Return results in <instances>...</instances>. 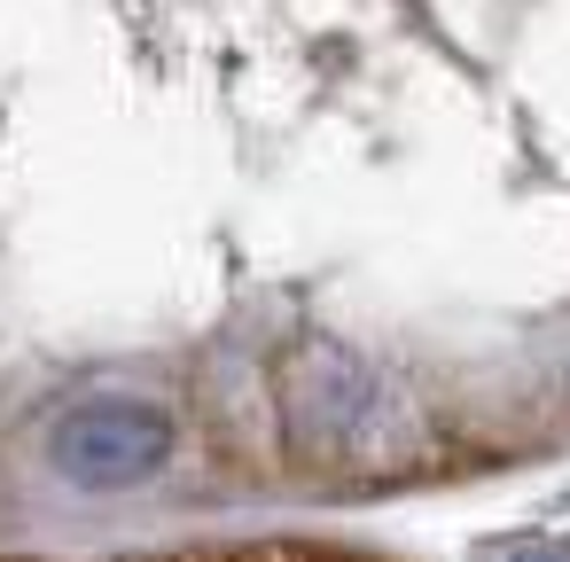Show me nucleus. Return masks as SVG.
I'll return each instance as SVG.
<instances>
[{"mask_svg":"<svg viewBox=\"0 0 570 562\" xmlns=\"http://www.w3.org/2000/svg\"><path fill=\"white\" fill-rule=\"evenodd\" d=\"M173 445H180L173 414L157 398H134V391H87L48 422V469L71 476L79 492L149 484L173 461Z\"/></svg>","mask_w":570,"mask_h":562,"instance_id":"obj_1","label":"nucleus"},{"mask_svg":"<svg viewBox=\"0 0 570 562\" xmlns=\"http://www.w3.org/2000/svg\"><path fill=\"white\" fill-rule=\"evenodd\" d=\"M282 414H289V430H297V445L321 453V461H375V453L391 445V422H399V406H391V391L375 383V367H360V359L336 352V344L305 352V359L282 375Z\"/></svg>","mask_w":570,"mask_h":562,"instance_id":"obj_2","label":"nucleus"},{"mask_svg":"<svg viewBox=\"0 0 570 562\" xmlns=\"http://www.w3.org/2000/svg\"><path fill=\"white\" fill-rule=\"evenodd\" d=\"M508 562H570V546H523V554H508Z\"/></svg>","mask_w":570,"mask_h":562,"instance_id":"obj_3","label":"nucleus"}]
</instances>
